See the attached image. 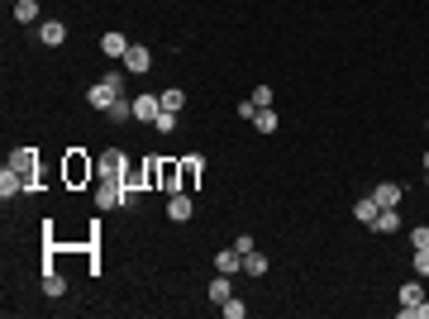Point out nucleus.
Masks as SVG:
<instances>
[{
  "label": "nucleus",
  "instance_id": "1",
  "mask_svg": "<svg viewBox=\"0 0 429 319\" xmlns=\"http://www.w3.org/2000/svg\"><path fill=\"white\" fill-rule=\"evenodd\" d=\"M62 177H67V186H86V181H96V162H91L82 148H72V153L62 157Z\"/></svg>",
  "mask_w": 429,
  "mask_h": 319
},
{
  "label": "nucleus",
  "instance_id": "2",
  "mask_svg": "<svg viewBox=\"0 0 429 319\" xmlns=\"http://www.w3.org/2000/svg\"><path fill=\"white\" fill-rule=\"evenodd\" d=\"M119 96H124V77H119V72H106V77H101L91 91H86V101H91L96 110H110Z\"/></svg>",
  "mask_w": 429,
  "mask_h": 319
},
{
  "label": "nucleus",
  "instance_id": "3",
  "mask_svg": "<svg viewBox=\"0 0 429 319\" xmlns=\"http://www.w3.org/2000/svg\"><path fill=\"white\" fill-rule=\"evenodd\" d=\"M10 167L24 177L29 191H38V148H14V153H10Z\"/></svg>",
  "mask_w": 429,
  "mask_h": 319
},
{
  "label": "nucleus",
  "instance_id": "4",
  "mask_svg": "<svg viewBox=\"0 0 429 319\" xmlns=\"http://www.w3.org/2000/svg\"><path fill=\"white\" fill-rule=\"evenodd\" d=\"M96 177H101V181H124V177H129V167H124V153H119V148H106V153L96 157Z\"/></svg>",
  "mask_w": 429,
  "mask_h": 319
},
{
  "label": "nucleus",
  "instance_id": "5",
  "mask_svg": "<svg viewBox=\"0 0 429 319\" xmlns=\"http://www.w3.org/2000/svg\"><path fill=\"white\" fill-rule=\"evenodd\" d=\"M201 172H206V157H186V162H177V191H196Z\"/></svg>",
  "mask_w": 429,
  "mask_h": 319
},
{
  "label": "nucleus",
  "instance_id": "6",
  "mask_svg": "<svg viewBox=\"0 0 429 319\" xmlns=\"http://www.w3.org/2000/svg\"><path fill=\"white\" fill-rule=\"evenodd\" d=\"M119 62H124V72H134V77H143V72L153 67V53H148L143 43H129V53H124Z\"/></svg>",
  "mask_w": 429,
  "mask_h": 319
},
{
  "label": "nucleus",
  "instance_id": "7",
  "mask_svg": "<svg viewBox=\"0 0 429 319\" xmlns=\"http://www.w3.org/2000/svg\"><path fill=\"white\" fill-rule=\"evenodd\" d=\"M401 196H406V186H401V181H382V186H372V201H377L382 210H396V205H401Z\"/></svg>",
  "mask_w": 429,
  "mask_h": 319
},
{
  "label": "nucleus",
  "instance_id": "8",
  "mask_svg": "<svg viewBox=\"0 0 429 319\" xmlns=\"http://www.w3.org/2000/svg\"><path fill=\"white\" fill-rule=\"evenodd\" d=\"M191 210H196V205H191V191H172V196H167V219L186 224V219H191Z\"/></svg>",
  "mask_w": 429,
  "mask_h": 319
},
{
  "label": "nucleus",
  "instance_id": "9",
  "mask_svg": "<svg viewBox=\"0 0 429 319\" xmlns=\"http://www.w3.org/2000/svg\"><path fill=\"white\" fill-rule=\"evenodd\" d=\"M162 114V96H134V119H158Z\"/></svg>",
  "mask_w": 429,
  "mask_h": 319
},
{
  "label": "nucleus",
  "instance_id": "10",
  "mask_svg": "<svg viewBox=\"0 0 429 319\" xmlns=\"http://www.w3.org/2000/svg\"><path fill=\"white\" fill-rule=\"evenodd\" d=\"M24 191H29V186H24V177H19V172L5 162V172H0V196L10 201V196H24Z\"/></svg>",
  "mask_w": 429,
  "mask_h": 319
},
{
  "label": "nucleus",
  "instance_id": "11",
  "mask_svg": "<svg viewBox=\"0 0 429 319\" xmlns=\"http://www.w3.org/2000/svg\"><path fill=\"white\" fill-rule=\"evenodd\" d=\"M101 53H106V58H124V53H129V38H124L119 29H110V34H101Z\"/></svg>",
  "mask_w": 429,
  "mask_h": 319
},
{
  "label": "nucleus",
  "instance_id": "12",
  "mask_svg": "<svg viewBox=\"0 0 429 319\" xmlns=\"http://www.w3.org/2000/svg\"><path fill=\"white\" fill-rule=\"evenodd\" d=\"M38 38H43L48 48H62V43H67V24H62V19H48V24L38 29Z\"/></svg>",
  "mask_w": 429,
  "mask_h": 319
},
{
  "label": "nucleus",
  "instance_id": "13",
  "mask_svg": "<svg viewBox=\"0 0 429 319\" xmlns=\"http://www.w3.org/2000/svg\"><path fill=\"white\" fill-rule=\"evenodd\" d=\"M214 272H224V277H234V272H243V253H238V248H224V253L214 257Z\"/></svg>",
  "mask_w": 429,
  "mask_h": 319
},
{
  "label": "nucleus",
  "instance_id": "14",
  "mask_svg": "<svg viewBox=\"0 0 429 319\" xmlns=\"http://www.w3.org/2000/svg\"><path fill=\"white\" fill-rule=\"evenodd\" d=\"M96 205H101V210H114V205H119V181H101V186H96Z\"/></svg>",
  "mask_w": 429,
  "mask_h": 319
},
{
  "label": "nucleus",
  "instance_id": "15",
  "mask_svg": "<svg viewBox=\"0 0 429 319\" xmlns=\"http://www.w3.org/2000/svg\"><path fill=\"white\" fill-rule=\"evenodd\" d=\"M401 229V214L396 210H377V219H372V233H396Z\"/></svg>",
  "mask_w": 429,
  "mask_h": 319
},
{
  "label": "nucleus",
  "instance_id": "16",
  "mask_svg": "<svg viewBox=\"0 0 429 319\" xmlns=\"http://www.w3.org/2000/svg\"><path fill=\"white\" fill-rule=\"evenodd\" d=\"M43 291H48V296H53V301H58V296H67V277H62V272H53V267H48V272H43Z\"/></svg>",
  "mask_w": 429,
  "mask_h": 319
},
{
  "label": "nucleus",
  "instance_id": "17",
  "mask_svg": "<svg viewBox=\"0 0 429 319\" xmlns=\"http://www.w3.org/2000/svg\"><path fill=\"white\" fill-rule=\"evenodd\" d=\"M377 210H382V205H377L372 196H363V201H353V214H358V219H363L367 229H372V219H377Z\"/></svg>",
  "mask_w": 429,
  "mask_h": 319
},
{
  "label": "nucleus",
  "instance_id": "18",
  "mask_svg": "<svg viewBox=\"0 0 429 319\" xmlns=\"http://www.w3.org/2000/svg\"><path fill=\"white\" fill-rule=\"evenodd\" d=\"M138 191H143V186L124 177V181H119V205H124V210H134V205H138Z\"/></svg>",
  "mask_w": 429,
  "mask_h": 319
},
{
  "label": "nucleus",
  "instance_id": "19",
  "mask_svg": "<svg viewBox=\"0 0 429 319\" xmlns=\"http://www.w3.org/2000/svg\"><path fill=\"white\" fill-rule=\"evenodd\" d=\"M14 19L19 24H34L38 19V0H14Z\"/></svg>",
  "mask_w": 429,
  "mask_h": 319
},
{
  "label": "nucleus",
  "instance_id": "20",
  "mask_svg": "<svg viewBox=\"0 0 429 319\" xmlns=\"http://www.w3.org/2000/svg\"><path fill=\"white\" fill-rule=\"evenodd\" d=\"M158 186L162 191H177V162H158Z\"/></svg>",
  "mask_w": 429,
  "mask_h": 319
},
{
  "label": "nucleus",
  "instance_id": "21",
  "mask_svg": "<svg viewBox=\"0 0 429 319\" xmlns=\"http://www.w3.org/2000/svg\"><path fill=\"white\" fill-rule=\"evenodd\" d=\"M243 272H248V277H262V272H267V257H262L258 248H253V253H243Z\"/></svg>",
  "mask_w": 429,
  "mask_h": 319
},
{
  "label": "nucleus",
  "instance_id": "22",
  "mask_svg": "<svg viewBox=\"0 0 429 319\" xmlns=\"http://www.w3.org/2000/svg\"><path fill=\"white\" fill-rule=\"evenodd\" d=\"M229 296H234V291H229V277L219 272V277H214V281H210V301H214V305H224Z\"/></svg>",
  "mask_w": 429,
  "mask_h": 319
},
{
  "label": "nucleus",
  "instance_id": "23",
  "mask_svg": "<svg viewBox=\"0 0 429 319\" xmlns=\"http://www.w3.org/2000/svg\"><path fill=\"white\" fill-rule=\"evenodd\" d=\"M420 301H425V286L420 281H406L401 286V305H420Z\"/></svg>",
  "mask_w": 429,
  "mask_h": 319
},
{
  "label": "nucleus",
  "instance_id": "24",
  "mask_svg": "<svg viewBox=\"0 0 429 319\" xmlns=\"http://www.w3.org/2000/svg\"><path fill=\"white\" fill-rule=\"evenodd\" d=\"M253 124H258L262 133H277V110H258V114H253Z\"/></svg>",
  "mask_w": 429,
  "mask_h": 319
},
{
  "label": "nucleus",
  "instance_id": "25",
  "mask_svg": "<svg viewBox=\"0 0 429 319\" xmlns=\"http://www.w3.org/2000/svg\"><path fill=\"white\" fill-rule=\"evenodd\" d=\"M410 267H415V277H420V281H429V248H415Z\"/></svg>",
  "mask_w": 429,
  "mask_h": 319
},
{
  "label": "nucleus",
  "instance_id": "26",
  "mask_svg": "<svg viewBox=\"0 0 429 319\" xmlns=\"http://www.w3.org/2000/svg\"><path fill=\"white\" fill-rule=\"evenodd\" d=\"M248 101H253L258 110H272V101H277V91H272V86H258V91H253Z\"/></svg>",
  "mask_w": 429,
  "mask_h": 319
},
{
  "label": "nucleus",
  "instance_id": "27",
  "mask_svg": "<svg viewBox=\"0 0 429 319\" xmlns=\"http://www.w3.org/2000/svg\"><path fill=\"white\" fill-rule=\"evenodd\" d=\"M182 105H186V91H177V86H172V91H162V110H172V114H177Z\"/></svg>",
  "mask_w": 429,
  "mask_h": 319
},
{
  "label": "nucleus",
  "instance_id": "28",
  "mask_svg": "<svg viewBox=\"0 0 429 319\" xmlns=\"http://www.w3.org/2000/svg\"><path fill=\"white\" fill-rule=\"evenodd\" d=\"M219 310H224V319H243V315H248V305H243L238 296H229V301H224Z\"/></svg>",
  "mask_w": 429,
  "mask_h": 319
},
{
  "label": "nucleus",
  "instance_id": "29",
  "mask_svg": "<svg viewBox=\"0 0 429 319\" xmlns=\"http://www.w3.org/2000/svg\"><path fill=\"white\" fill-rule=\"evenodd\" d=\"M153 129H158V133H172V129H177V114H172V110H162V114L153 119Z\"/></svg>",
  "mask_w": 429,
  "mask_h": 319
},
{
  "label": "nucleus",
  "instance_id": "30",
  "mask_svg": "<svg viewBox=\"0 0 429 319\" xmlns=\"http://www.w3.org/2000/svg\"><path fill=\"white\" fill-rule=\"evenodd\" d=\"M401 319H429V301H420V305H401Z\"/></svg>",
  "mask_w": 429,
  "mask_h": 319
},
{
  "label": "nucleus",
  "instance_id": "31",
  "mask_svg": "<svg viewBox=\"0 0 429 319\" xmlns=\"http://www.w3.org/2000/svg\"><path fill=\"white\" fill-rule=\"evenodd\" d=\"M410 248H429V229H410Z\"/></svg>",
  "mask_w": 429,
  "mask_h": 319
},
{
  "label": "nucleus",
  "instance_id": "32",
  "mask_svg": "<svg viewBox=\"0 0 429 319\" xmlns=\"http://www.w3.org/2000/svg\"><path fill=\"white\" fill-rule=\"evenodd\" d=\"M425 172H429V153H425Z\"/></svg>",
  "mask_w": 429,
  "mask_h": 319
}]
</instances>
